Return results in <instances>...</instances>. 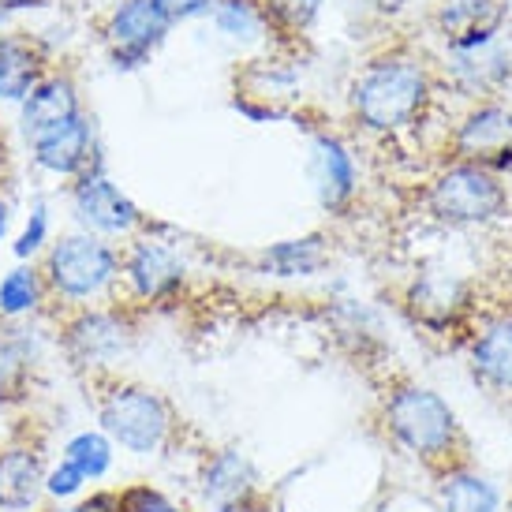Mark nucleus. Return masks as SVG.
Masks as SVG:
<instances>
[{"label":"nucleus","instance_id":"c85d7f7f","mask_svg":"<svg viewBox=\"0 0 512 512\" xmlns=\"http://www.w3.org/2000/svg\"><path fill=\"white\" fill-rule=\"evenodd\" d=\"M326 4L329 0H266L273 23H277V34H281V42H285V38L307 34V30L322 19Z\"/></svg>","mask_w":512,"mask_h":512},{"label":"nucleus","instance_id":"c756f323","mask_svg":"<svg viewBox=\"0 0 512 512\" xmlns=\"http://www.w3.org/2000/svg\"><path fill=\"white\" fill-rule=\"evenodd\" d=\"M116 494H120V512H191L187 505L172 501L165 490H157L150 483H128Z\"/></svg>","mask_w":512,"mask_h":512},{"label":"nucleus","instance_id":"bb28decb","mask_svg":"<svg viewBox=\"0 0 512 512\" xmlns=\"http://www.w3.org/2000/svg\"><path fill=\"white\" fill-rule=\"evenodd\" d=\"M60 460H68L72 468H79L86 483H101L116 460V445L101 430H79L60 445Z\"/></svg>","mask_w":512,"mask_h":512},{"label":"nucleus","instance_id":"1a4fd4ad","mask_svg":"<svg viewBox=\"0 0 512 512\" xmlns=\"http://www.w3.org/2000/svg\"><path fill=\"white\" fill-rule=\"evenodd\" d=\"M172 27L154 8V0H109L98 19V38L105 60L116 75H135L150 68Z\"/></svg>","mask_w":512,"mask_h":512},{"label":"nucleus","instance_id":"ddd939ff","mask_svg":"<svg viewBox=\"0 0 512 512\" xmlns=\"http://www.w3.org/2000/svg\"><path fill=\"white\" fill-rule=\"evenodd\" d=\"M299 94V68L285 60L281 49L258 53V57L243 60L232 79V105L240 109L247 120H285L292 116Z\"/></svg>","mask_w":512,"mask_h":512},{"label":"nucleus","instance_id":"4be33fe9","mask_svg":"<svg viewBox=\"0 0 512 512\" xmlns=\"http://www.w3.org/2000/svg\"><path fill=\"white\" fill-rule=\"evenodd\" d=\"M445 79L471 101L501 98L512 79V57L501 42L475 53H445Z\"/></svg>","mask_w":512,"mask_h":512},{"label":"nucleus","instance_id":"0eeeda50","mask_svg":"<svg viewBox=\"0 0 512 512\" xmlns=\"http://www.w3.org/2000/svg\"><path fill=\"white\" fill-rule=\"evenodd\" d=\"M161 232L165 225L150 221V228L120 243V299L143 314L180 303L191 288V262L180 243Z\"/></svg>","mask_w":512,"mask_h":512},{"label":"nucleus","instance_id":"423d86ee","mask_svg":"<svg viewBox=\"0 0 512 512\" xmlns=\"http://www.w3.org/2000/svg\"><path fill=\"white\" fill-rule=\"evenodd\" d=\"M419 210L434 225L483 228L505 221L512 199L498 172L471 165V161H445L438 172H430L427 184L419 187Z\"/></svg>","mask_w":512,"mask_h":512},{"label":"nucleus","instance_id":"393cba45","mask_svg":"<svg viewBox=\"0 0 512 512\" xmlns=\"http://www.w3.org/2000/svg\"><path fill=\"white\" fill-rule=\"evenodd\" d=\"M258 270L270 277H314L329 266V236L326 232H303L292 240H277L258 251Z\"/></svg>","mask_w":512,"mask_h":512},{"label":"nucleus","instance_id":"412c9836","mask_svg":"<svg viewBox=\"0 0 512 512\" xmlns=\"http://www.w3.org/2000/svg\"><path fill=\"white\" fill-rule=\"evenodd\" d=\"M206 19H210V27L221 42L236 45L243 53H255V57L285 45L266 0H217L214 12Z\"/></svg>","mask_w":512,"mask_h":512},{"label":"nucleus","instance_id":"4c0bfd02","mask_svg":"<svg viewBox=\"0 0 512 512\" xmlns=\"http://www.w3.org/2000/svg\"><path fill=\"white\" fill-rule=\"evenodd\" d=\"M509 8H512V0H509Z\"/></svg>","mask_w":512,"mask_h":512},{"label":"nucleus","instance_id":"2eb2a0df","mask_svg":"<svg viewBox=\"0 0 512 512\" xmlns=\"http://www.w3.org/2000/svg\"><path fill=\"white\" fill-rule=\"evenodd\" d=\"M27 154L34 169L42 172V176H49V180H60V184H72L83 172L105 165L98 120H94L90 109L83 116L68 120V124H60V128L30 139Z\"/></svg>","mask_w":512,"mask_h":512},{"label":"nucleus","instance_id":"39448f33","mask_svg":"<svg viewBox=\"0 0 512 512\" xmlns=\"http://www.w3.org/2000/svg\"><path fill=\"white\" fill-rule=\"evenodd\" d=\"M53 314L120 299V243L68 228L38 258Z\"/></svg>","mask_w":512,"mask_h":512},{"label":"nucleus","instance_id":"6ab92c4d","mask_svg":"<svg viewBox=\"0 0 512 512\" xmlns=\"http://www.w3.org/2000/svg\"><path fill=\"white\" fill-rule=\"evenodd\" d=\"M83 113H86V101L79 79L72 75V68L53 64L42 83L15 105V128L23 135V143H30V139H38V135L60 128V124H68V120H75V116Z\"/></svg>","mask_w":512,"mask_h":512},{"label":"nucleus","instance_id":"c9c22d12","mask_svg":"<svg viewBox=\"0 0 512 512\" xmlns=\"http://www.w3.org/2000/svg\"><path fill=\"white\" fill-rule=\"evenodd\" d=\"M0 4H23V0H0Z\"/></svg>","mask_w":512,"mask_h":512},{"label":"nucleus","instance_id":"7c9ffc66","mask_svg":"<svg viewBox=\"0 0 512 512\" xmlns=\"http://www.w3.org/2000/svg\"><path fill=\"white\" fill-rule=\"evenodd\" d=\"M86 479L79 475V468H72L68 460H57L49 475H45V498L57 501V505H72L79 494H83Z\"/></svg>","mask_w":512,"mask_h":512},{"label":"nucleus","instance_id":"2f4dec72","mask_svg":"<svg viewBox=\"0 0 512 512\" xmlns=\"http://www.w3.org/2000/svg\"><path fill=\"white\" fill-rule=\"evenodd\" d=\"M217 0H154V8L165 15V23L172 30L184 27V23H195V19H206L214 12Z\"/></svg>","mask_w":512,"mask_h":512},{"label":"nucleus","instance_id":"6e6552de","mask_svg":"<svg viewBox=\"0 0 512 512\" xmlns=\"http://www.w3.org/2000/svg\"><path fill=\"white\" fill-rule=\"evenodd\" d=\"M64 199H68L72 228L101 240L124 243L150 228V214L109 176V165H98L72 184H64Z\"/></svg>","mask_w":512,"mask_h":512},{"label":"nucleus","instance_id":"e433bc0d","mask_svg":"<svg viewBox=\"0 0 512 512\" xmlns=\"http://www.w3.org/2000/svg\"><path fill=\"white\" fill-rule=\"evenodd\" d=\"M509 512H512V501H509Z\"/></svg>","mask_w":512,"mask_h":512},{"label":"nucleus","instance_id":"f3484780","mask_svg":"<svg viewBox=\"0 0 512 512\" xmlns=\"http://www.w3.org/2000/svg\"><path fill=\"white\" fill-rule=\"evenodd\" d=\"M509 12V0H434L430 27L445 42V53H475L501 42Z\"/></svg>","mask_w":512,"mask_h":512},{"label":"nucleus","instance_id":"58836bf2","mask_svg":"<svg viewBox=\"0 0 512 512\" xmlns=\"http://www.w3.org/2000/svg\"><path fill=\"white\" fill-rule=\"evenodd\" d=\"M509 307H512V303H509Z\"/></svg>","mask_w":512,"mask_h":512},{"label":"nucleus","instance_id":"a878e982","mask_svg":"<svg viewBox=\"0 0 512 512\" xmlns=\"http://www.w3.org/2000/svg\"><path fill=\"white\" fill-rule=\"evenodd\" d=\"M438 483V512H501V494L490 479H483L475 464L449 471Z\"/></svg>","mask_w":512,"mask_h":512},{"label":"nucleus","instance_id":"aec40b11","mask_svg":"<svg viewBox=\"0 0 512 512\" xmlns=\"http://www.w3.org/2000/svg\"><path fill=\"white\" fill-rule=\"evenodd\" d=\"M57 57L34 30H4L0 34V105H19L42 83Z\"/></svg>","mask_w":512,"mask_h":512},{"label":"nucleus","instance_id":"f704fd0d","mask_svg":"<svg viewBox=\"0 0 512 512\" xmlns=\"http://www.w3.org/2000/svg\"><path fill=\"white\" fill-rule=\"evenodd\" d=\"M15 27H19V15H15L8 4H0V34H4V30H15Z\"/></svg>","mask_w":512,"mask_h":512},{"label":"nucleus","instance_id":"f8f14e48","mask_svg":"<svg viewBox=\"0 0 512 512\" xmlns=\"http://www.w3.org/2000/svg\"><path fill=\"white\" fill-rule=\"evenodd\" d=\"M199 494L210 512H270V490L262 471L236 445L202 453Z\"/></svg>","mask_w":512,"mask_h":512},{"label":"nucleus","instance_id":"f03ea898","mask_svg":"<svg viewBox=\"0 0 512 512\" xmlns=\"http://www.w3.org/2000/svg\"><path fill=\"white\" fill-rule=\"evenodd\" d=\"M374 419L382 438L434 479L475 464V445L456 408L408 374H385L378 382Z\"/></svg>","mask_w":512,"mask_h":512},{"label":"nucleus","instance_id":"dca6fc26","mask_svg":"<svg viewBox=\"0 0 512 512\" xmlns=\"http://www.w3.org/2000/svg\"><path fill=\"white\" fill-rule=\"evenodd\" d=\"M307 172H311L314 199L329 217H348L359 199L356 150L341 131L318 128L307 143Z\"/></svg>","mask_w":512,"mask_h":512},{"label":"nucleus","instance_id":"f257e3e1","mask_svg":"<svg viewBox=\"0 0 512 512\" xmlns=\"http://www.w3.org/2000/svg\"><path fill=\"white\" fill-rule=\"evenodd\" d=\"M438 86L441 75L423 49H415L412 42H393L359 60L344 86V109L352 128L370 139H397L423 128Z\"/></svg>","mask_w":512,"mask_h":512},{"label":"nucleus","instance_id":"7ed1b4c3","mask_svg":"<svg viewBox=\"0 0 512 512\" xmlns=\"http://www.w3.org/2000/svg\"><path fill=\"white\" fill-rule=\"evenodd\" d=\"M86 385L94 397L98 430L116 449L131 456H169L184 445V415L161 389L124 374H105Z\"/></svg>","mask_w":512,"mask_h":512},{"label":"nucleus","instance_id":"20e7f679","mask_svg":"<svg viewBox=\"0 0 512 512\" xmlns=\"http://www.w3.org/2000/svg\"><path fill=\"white\" fill-rule=\"evenodd\" d=\"M49 326H53V344L68 370L94 382L105 374H120V363L139 344L143 311H135L124 299H109L94 307L57 311L49 318Z\"/></svg>","mask_w":512,"mask_h":512},{"label":"nucleus","instance_id":"473e14b6","mask_svg":"<svg viewBox=\"0 0 512 512\" xmlns=\"http://www.w3.org/2000/svg\"><path fill=\"white\" fill-rule=\"evenodd\" d=\"M75 512H120V494L116 490H90V498L75 501Z\"/></svg>","mask_w":512,"mask_h":512},{"label":"nucleus","instance_id":"5701e85b","mask_svg":"<svg viewBox=\"0 0 512 512\" xmlns=\"http://www.w3.org/2000/svg\"><path fill=\"white\" fill-rule=\"evenodd\" d=\"M38 356L30 341V322H0V408H23L34 397Z\"/></svg>","mask_w":512,"mask_h":512},{"label":"nucleus","instance_id":"9b49d317","mask_svg":"<svg viewBox=\"0 0 512 512\" xmlns=\"http://www.w3.org/2000/svg\"><path fill=\"white\" fill-rule=\"evenodd\" d=\"M449 161H471L490 172L512 169V105L501 98L471 101L464 116L445 131Z\"/></svg>","mask_w":512,"mask_h":512},{"label":"nucleus","instance_id":"9d476101","mask_svg":"<svg viewBox=\"0 0 512 512\" xmlns=\"http://www.w3.org/2000/svg\"><path fill=\"white\" fill-rule=\"evenodd\" d=\"M400 307L419 329H427L434 337H449V333H464L468 337L471 322L479 314V292L471 281L456 277L445 270L415 273L404 285Z\"/></svg>","mask_w":512,"mask_h":512},{"label":"nucleus","instance_id":"a211bd4d","mask_svg":"<svg viewBox=\"0 0 512 512\" xmlns=\"http://www.w3.org/2000/svg\"><path fill=\"white\" fill-rule=\"evenodd\" d=\"M468 370L471 378L494 397H512V307H490L475 314L468 329Z\"/></svg>","mask_w":512,"mask_h":512},{"label":"nucleus","instance_id":"4468645a","mask_svg":"<svg viewBox=\"0 0 512 512\" xmlns=\"http://www.w3.org/2000/svg\"><path fill=\"white\" fill-rule=\"evenodd\" d=\"M45 453L49 445L34 419H19V427L0 441V512H30L45 498Z\"/></svg>","mask_w":512,"mask_h":512},{"label":"nucleus","instance_id":"b1692460","mask_svg":"<svg viewBox=\"0 0 512 512\" xmlns=\"http://www.w3.org/2000/svg\"><path fill=\"white\" fill-rule=\"evenodd\" d=\"M53 318V299L45 288L42 266L38 262H15L12 270L0 273V322H38Z\"/></svg>","mask_w":512,"mask_h":512},{"label":"nucleus","instance_id":"72a5a7b5","mask_svg":"<svg viewBox=\"0 0 512 512\" xmlns=\"http://www.w3.org/2000/svg\"><path fill=\"white\" fill-rule=\"evenodd\" d=\"M12 221H15V206L8 195H0V243L8 240V232H12Z\"/></svg>","mask_w":512,"mask_h":512},{"label":"nucleus","instance_id":"cd10ccee","mask_svg":"<svg viewBox=\"0 0 512 512\" xmlns=\"http://www.w3.org/2000/svg\"><path fill=\"white\" fill-rule=\"evenodd\" d=\"M53 236H57V232H53V210H49V202L34 199L27 217H23V228L15 232V240H12L15 262H38V258L49 251Z\"/></svg>","mask_w":512,"mask_h":512}]
</instances>
